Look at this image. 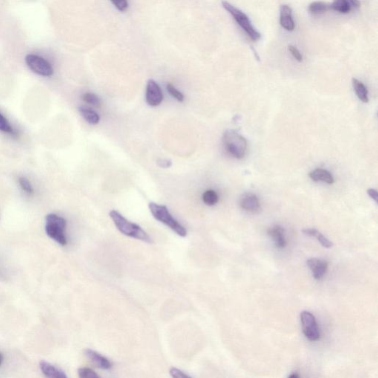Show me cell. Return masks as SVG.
Segmentation results:
<instances>
[{
  "label": "cell",
  "mask_w": 378,
  "mask_h": 378,
  "mask_svg": "<svg viewBox=\"0 0 378 378\" xmlns=\"http://www.w3.org/2000/svg\"><path fill=\"white\" fill-rule=\"evenodd\" d=\"M110 216L113 220V223L116 225V228L119 229L120 232L127 237L131 238L136 239V240H141L145 243H151V237L149 235L143 230L140 226H137L135 223L127 220L125 217L122 215L120 213L117 211L113 210L110 211Z\"/></svg>",
  "instance_id": "obj_1"
},
{
  "label": "cell",
  "mask_w": 378,
  "mask_h": 378,
  "mask_svg": "<svg viewBox=\"0 0 378 378\" xmlns=\"http://www.w3.org/2000/svg\"><path fill=\"white\" fill-rule=\"evenodd\" d=\"M148 208L156 220L166 225L180 237H186L187 231L171 216L166 206L155 203H150Z\"/></svg>",
  "instance_id": "obj_2"
},
{
  "label": "cell",
  "mask_w": 378,
  "mask_h": 378,
  "mask_svg": "<svg viewBox=\"0 0 378 378\" xmlns=\"http://www.w3.org/2000/svg\"><path fill=\"white\" fill-rule=\"evenodd\" d=\"M67 222L63 217L55 214H47L45 218V231L50 238L61 246L67 245L65 229Z\"/></svg>",
  "instance_id": "obj_3"
},
{
  "label": "cell",
  "mask_w": 378,
  "mask_h": 378,
  "mask_svg": "<svg viewBox=\"0 0 378 378\" xmlns=\"http://www.w3.org/2000/svg\"><path fill=\"white\" fill-rule=\"evenodd\" d=\"M223 144L228 152L237 159L246 156L248 143L246 139L234 130H228L223 137Z\"/></svg>",
  "instance_id": "obj_4"
},
{
  "label": "cell",
  "mask_w": 378,
  "mask_h": 378,
  "mask_svg": "<svg viewBox=\"0 0 378 378\" xmlns=\"http://www.w3.org/2000/svg\"><path fill=\"white\" fill-rule=\"evenodd\" d=\"M222 4H223V7L234 17V20L237 21L242 29L247 33L248 36L250 37L252 40L256 42L258 39H260L261 33H258L255 30L249 16L246 13H243L240 9L234 7L228 1H222Z\"/></svg>",
  "instance_id": "obj_5"
},
{
  "label": "cell",
  "mask_w": 378,
  "mask_h": 378,
  "mask_svg": "<svg viewBox=\"0 0 378 378\" xmlns=\"http://www.w3.org/2000/svg\"><path fill=\"white\" fill-rule=\"evenodd\" d=\"M303 333L307 339L311 341L319 340L320 332L318 323L314 315L308 311L301 312L300 315Z\"/></svg>",
  "instance_id": "obj_6"
},
{
  "label": "cell",
  "mask_w": 378,
  "mask_h": 378,
  "mask_svg": "<svg viewBox=\"0 0 378 378\" xmlns=\"http://www.w3.org/2000/svg\"><path fill=\"white\" fill-rule=\"evenodd\" d=\"M25 62L27 67L39 76L49 77L53 74V68L47 60L37 55L29 54L26 56Z\"/></svg>",
  "instance_id": "obj_7"
},
{
  "label": "cell",
  "mask_w": 378,
  "mask_h": 378,
  "mask_svg": "<svg viewBox=\"0 0 378 378\" xmlns=\"http://www.w3.org/2000/svg\"><path fill=\"white\" fill-rule=\"evenodd\" d=\"M163 95L161 89L153 79L148 80L146 86V101L151 107H157L162 103Z\"/></svg>",
  "instance_id": "obj_8"
},
{
  "label": "cell",
  "mask_w": 378,
  "mask_h": 378,
  "mask_svg": "<svg viewBox=\"0 0 378 378\" xmlns=\"http://www.w3.org/2000/svg\"><path fill=\"white\" fill-rule=\"evenodd\" d=\"M240 206L243 210L255 214L261 209L259 200L255 194L252 193H246L240 200Z\"/></svg>",
  "instance_id": "obj_9"
},
{
  "label": "cell",
  "mask_w": 378,
  "mask_h": 378,
  "mask_svg": "<svg viewBox=\"0 0 378 378\" xmlns=\"http://www.w3.org/2000/svg\"><path fill=\"white\" fill-rule=\"evenodd\" d=\"M315 279L320 280L324 277L328 269V262L318 258H309L307 261Z\"/></svg>",
  "instance_id": "obj_10"
},
{
  "label": "cell",
  "mask_w": 378,
  "mask_h": 378,
  "mask_svg": "<svg viewBox=\"0 0 378 378\" xmlns=\"http://www.w3.org/2000/svg\"><path fill=\"white\" fill-rule=\"evenodd\" d=\"M85 356L94 365L99 367V369L109 370L113 367V364L110 360L107 359L105 356H102L94 350L87 349L85 350Z\"/></svg>",
  "instance_id": "obj_11"
},
{
  "label": "cell",
  "mask_w": 378,
  "mask_h": 378,
  "mask_svg": "<svg viewBox=\"0 0 378 378\" xmlns=\"http://www.w3.org/2000/svg\"><path fill=\"white\" fill-rule=\"evenodd\" d=\"M280 24L288 31H293L295 28V22L293 18L291 7L287 4H282L280 7Z\"/></svg>",
  "instance_id": "obj_12"
},
{
  "label": "cell",
  "mask_w": 378,
  "mask_h": 378,
  "mask_svg": "<svg viewBox=\"0 0 378 378\" xmlns=\"http://www.w3.org/2000/svg\"><path fill=\"white\" fill-rule=\"evenodd\" d=\"M267 234L273 239L274 244L277 249H282L286 247L287 241L285 239V230L281 226H274L267 230Z\"/></svg>",
  "instance_id": "obj_13"
},
{
  "label": "cell",
  "mask_w": 378,
  "mask_h": 378,
  "mask_svg": "<svg viewBox=\"0 0 378 378\" xmlns=\"http://www.w3.org/2000/svg\"><path fill=\"white\" fill-rule=\"evenodd\" d=\"M310 178L315 182H323L327 184L332 185L335 183V179L333 174L323 168H316L309 174Z\"/></svg>",
  "instance_id": "obj_14"
},
{
  "label": "cell",
  "mask_w": 378,
  "mask_h": 378,
  "mask_svg": "<svg viewBox=\"0 0 378 378\" xmlns=\"http://www.w3.org/2000/svg\"><path fill=\"white\" fill-rule=\"evenodd\" d=\"M39 367L42 370L43 374L47 378H66L65 373L59 369L56 368L54 366L46 361H42L39 363Z\"/></svg>",
  "instance_id": "obj_15"
},
{
  "label": "cell",
  "mask_w": 378,
  "mask_h": 378,
  "mask_svg": "<svg viewBox=\"0 0 378 378\" xmlns=\"http://www.w3.org/2000/svg\"><path fill=\"white\" fill-rule=\"evenodd\" d=\"M303 234L309 237H315L318 242L321 243V246L326 249H331L333 246V243L330 240H329L327 237H324L321 232L315 229H303Z\"/></svg>",
  "instance_id": "obj_16"
},
{
  "label": "cell",
  "mask_w": 378,
  "mask_h": 378,
  "mask_svg": "<svg viewBox=\"0 0 378 378\" xmlns=\"http://www.w3.org/2000/svg\"><path fill=\"white\" fill-rule=\"evenodd\" d=\"M79 113L84 118V120L92 125H96L100 122V116L98 113L89 108L81 107L79 108Z\"/></svg>",
  "instance_id": "obj_17"
},
{
  "label": "cell",
  "mask_w": 378,
  "mask_h": 378,
  "mask_svg": "<svg viewBox=\"0 0 378 378\" xmlns=\"http://www.w3.org/2000/svg\"><path fill=\"white\" fill-rule=\"evenodd\" d=\"M353 85L358 99L364 103H368V90H367V87L362 82H360L358 79H354V78L353 79Z\"/></svg>",
  "instance_id": "obj_18"
},
{
  "label": "cell",
  "mask_w": 378,
  "mask_h": 378,
  "mask_svg": "<svg viewBox=\"0 0 378 378\" xmlns=\"http://www.w3.org/2000/svg\"><path fill=\"white\" fill-rule=\"evenodd\" d=\"M308 10L312 14H322L330 10V4L324 1H314L309 5Z\"/></svg>",
  "instance_id": "obj_19"
},
{
  "label": "cell",
  "mask_w": 378,
  "mask_h": 378,
  "mask_svg": "<svg viewBox=\"0 0 378 378\" xmlns=\"http://www.w3.org/2000/svg\"><path fill=\"white\" fill-rule=\"evenodd\" d=\"M330 9L341 13H348L351 10L352 6L347 0H334L330 4Z\"/></svg>",
  "instance_id": "obj_20"
},
{
  "label": "cell",
  "mask_w": 378,
  "mask_h": 378,
  "mask_svg": "<svg viewBox=\"0 0 378 378\" xmlns=\"http://www.w3.org/2000/svg\"><path fill=\"white\" fill-rule=\"evenodd\" d=\"M203 200L205 204L212 206L217 204L219 201V197L216 191L213 190H208L203 194Z\"/></svg>",
  "instance_id": "obj_21"
},
{
  "label": "cell",
  "mask_w": 378,
  "mask_h": 378,
  "mask_svg": "<svg viewBox=\"0 0 378 378\" xmlns=\"http://www.w3.org/2000/svg\"><path fill=\"white\" fill-rule=\"evenodd\" d=\"M82 98L84 102L89 104V105L94 106V107H100L101 103H102L99 96H96L94 93H84Z\"/></svg>",
  "instance_id": "obj_22"
},
{
  "label": "cell",
  "mask_w": 378,
  "mask_h": 378,
  "mask_svg": "<svg viewBox=\"0 0 378 378\" xmlns=\"http://www.w3.org/2000/svg\"><path fill=\"white\" fill-rule=\"evenodd\" d=\"M18 181H19V184L20 186L21 189H22L23 191H24V193L29 194V195H31V194H33L34 189H33V186H32L28 179L24 177H20Z\"/></svg>",
  "instance_id": "obj_23"
},
{
  "label": "cell",
  "mask_w": 378,
  "mask_h": 378,
  "mask_svg": "<svg viewBox=\"0 0 378 378\" xmlns=\"http://www.w3.org/2000/svg\"><path fill=\"white\" fill-rule=\"evenodd\" d=\"M0 131L9 133V134H13V127L1 113H0Z\"/></svg>",
  "instance_id": "obj_24"
},
{
  "label": "cell",
  "mask_w": 378,
  "mask_h": 378,
  "mask_svg": "<svg viewBox=\"0 0 378 378\" xmlns=\"http://www.w3.org/2000/svg\"><path fill=\"white\" fill-rule=\"evenodd\" d=\"M166 88H167L168 92L170 93V95H171L173 98H174L176 100H177L180 102H183V101H184L185 98L183 93H182L181 92L179 91L178 90H177L172 84H168Z\"/></svg>",
  "instance_id": "obj_25"
},
{
  "label": "cell",
  "mask_w": 378,
  "mask_h": 378,
  "mask_svg": "<svg viewBox=\"0 0 378 378\" xmlns=\"http://www.w3.org/2000/svg\"><path fill=\"white\" fill-rule=\"evenodd\" d=\"M78 374L80 378H99V375L96 374V372L91 369L80 368L78 370Z\"/></svg>",
  "instance_id": "obj_26"
},
{
  "label": "cell",
  "mask_w": 378,
  "mask_h": 378,
  "mask_svg": "<svg viewBox=\"0 0 378 378\" xmlns=\"http://www.w3.org/2000/svg\"><path fill=\"white\" fill-rule=\"evenodd\" d=\"M110 1L119 11L125 12L128 9V0H110Z\"/></svg>",
  "instance_id": "obj_27"
},
{
  "label": "cell",
  "mask_w": 378,
  "mask_h": 378,
  "mask_svg": "<svg viewBox=\"0 0 378 378\" xmlns=\"http://www.w3.org/2000/svg\"><path fill=\"white\" fill-rule=\"evenodd\" d=\"M288 50L291 53V54L293 55V57H294V59L295 60L298 61V62H302L303 60V57L302 55L301 54V53H300L299 50H298V49L296 48V47H295V46L293 45H290L288 47Z\"/></svg>",
  "instance_id": "obj_28"
},
{
  "label": "cell",
  "mask_w": 378,
  "mask_h": 378,
  "mask_svg": "<svg viewBox=\"0 0 378 378\" xmlns=\"http://www.w3.org/2000/svg\"><path fill=\"white\" fill-rule=\"evenodd\" d=\"M170 375H171V377L176 378H191L181 370L174 368V367L170 370Z\"/></svg>",
  "instance_id": "obj_29"
},
{
  "label": "cell",
  "mask_w": 378,
  "mask_h": 378,
  "mask_svg": "<svg viewBox=\"0 0 378 378\" xmlns=\"http://www.w3.org/2000/svg\"><path fill=\"white\" fill-rule=\"evenodd\" d=\"M157 163L160 167L163 168H170L171 165H172L171 160H167V159H159L157 160Z\"/></svg>",
  "instance_id": "obj_30"
},
{
  "label": "cell",
  "mask_w": 378,
  "mask_h": 378,
  "mask_svg": "<svg viewBox=\"0 0 378 378\" xmlns=\"http://www.w3.org/2000/svg\"><path fill=\"white\" fill-rule=\"evenodd\" d=\"M367 193L371 198L377 203L378 198V191L376 189H370L367 190Z\"/></svg>",
  "instance_id": "obj_31"
},
{
  "label": "cell",
  "mask_w": 378,
  "mask_h": 378,
  "mask_svg": "<svg viewBox=\"0 0 378 378\" xmlns=\"http://www.w3.org/2000/svg\"><path fill=\"white\" fill-rule=\"evenodd\" d=\"M347 1H348V2L350 3L352 7H356V8H358L361 6L359 0H347Z\"/></svg>",
  "instance_id": "obj_32"
},
{
  "label": "cell",
  "mask_w": 378,
  "mask_h": 378,
  "mask_svg": "<svg viewBox=\"0 0 378 378\" xmlns=\"http://www.w3.org/2000/svg\"><path fill=\"white\" fill-rule=\"evenodd\" d=\"M290 378H299V376H298V375L296 374H293L291 375V376H289Z\"/></svg>",
  "instance_id": "obj_33"
},
{
  "label": "cell",
  "mask_w": 378,
  "mask_h": 378,
  "mask_svg": "<svg viewBox=\"0 0 378 378\" xmlns=\"http://www.w3.org/2000/svg\"><path fill=\"white\" fill-rule=\"evenodd\" d=\"M3 361V357L2 356H1V353H0V366L1 365V364H2Z\"/></svg>",
  "instance_id": "obj_34"
}]
</instances>
